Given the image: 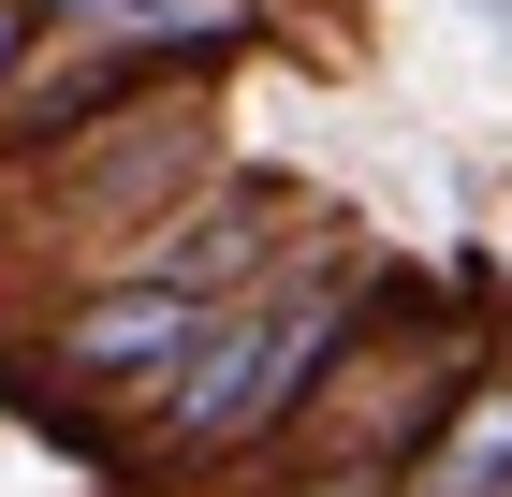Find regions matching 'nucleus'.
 <instances>
[{"instance_id":"5","label":"nucleus","mask_w":512,"mask_h":497,"mask_svg":"<svg viewBox=\"0 0 512 497\" xmlns=\"http://www.w3.org/2000/svg\"><path fill=\"white\" fill-rule=\"evenodd\" d=\"M381 497H512V366H498V351H483L469 381H454V410L395 454Z\"/></svg>"},{"instance_id":"8","label":"nucleus","mask_w":512,"mask_h":497,"mask_svg":"<svg viewBox=\"0 0 512 497\" xmlns=\"http://www.w3.org/2000/svg\"><path fill=\"white\" fill-rule=\"evenodd\" d=\"M469 15H483V30H512V0H469Z\"/></svg>"},{"instance_id":"1","label":"nucleus","mask_w":512,"mask_h":497,"mask_svg":"<svg viewBox=\"0 0 512 497\" xmlns=\"http://www.w3.org/2000/svg\"><path fill=\"white\" fill-rule=\"evenodd\" d=\"M366 278H381V249H352V234L322 220V234H293V249H278V264L249 278L235 307H205L191 366H176V381H161V410L118 439V454H132V483L205 497L220 468L278 454V439H293V410L322 395V366H337V337H352Z\"/></svg>"},{"instance_id":"6","label":"nucleus","mask_w":512,"mask_h":497,"mask_svg":"<svg viewBox=\"0 0 512 497\" xmlns=\"http://www.w3.org/2000/svg\"><path fill=\"white\" fill-rule=\"evenodd\" d=\"M44 30H74V44H132V59L205 74V59L264 44V0H44Z\"/></svg>"},{"instance_id":"2","label":"nucleus","mask_w":512,"mask_h":497,"mask_svg":"<svg viewBox=\"0 0 512 497\" xmlns=\"http://www.w3.org/2000/svg\"><path fill=\"white\" fill-rule=\"evenodd\" d=\"M205 176H220V88L205 74H147L132 103L88 117V132L0 161V264H30L44 293L118 278L132 234H147L161 205H191Z\"/></svg>"},{"instance_id":"7","label":"nucleus","mask_w":512,"mask_h":497,"mask_svg":"<svg viewBox=\"0 0 512 497\" xmlns=\"http://www.w3.org/2000/svg\"><path fill=\"white\" fill-rule=\"evenodd\" d=\"M30 44H44V0H0V74H15Z\"/></svg>"},{"instance_id":"4","label":"nucleus","mask_w":512,"mask_h":497,"mask_svg":"<svg viewBox=\"0 0 512 497\" xmlns=\"http://www.w3.org/2000/svg\"><path fill=\"white\" fill-rule=\"evenodd\" d=\"M278 249H293V191L220 161L191 205H161V220L132 234V264H118V278H161V293H191V307H235L249 278L278 264Z\"/></svg>"},{"instance_id":"3","label":"nucleus","mask_w":512,"mask_h":497,"mask_svg":"<svg viewBox=\"0 0 512 497\" xmlns=\"http://www.w3.org/2000/svg\"><path fill=\"white\" fill-rule=\"evenodd\" d=\"M191 337H205L191 293H161V278H74V293L30 307V395H59L88 439H132L161 410V381L191 366Z\"/></svg>"}]
</instances>
